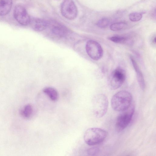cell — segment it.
Returning <instances> with one entry per match:
<instances>
[{"label":"cell","mask_w":156,"mask_h":156,"mask_svg":"<svg viewBox=\"0 0 156 156\" xmlns=\"http://www.w3.org/2000/svg\"><path fill=\"white\" fill-rule=\"evenodd\" d=\"M108 39L113 42L117 43L124 44L130 43V40L128 37L121 36H112L108 37Z\"/></svg>","instance_id":"obj_15"},{"label":"cell","mask_w":156,"mask_h":156,"mask_svg":"<svg viewBox=\"0 0 156 156\" xmlns=\"http://www.w3.org/2000/svg\"><path fill=\"white\" fill-rule=\"evenodd\" d=\"M131 93L126 90L119 91L115 94L111 100V105L115 111L121 112L128 108L132 103Z\"/></svg>","instance_id":"obj_1"},{"label":"cell","mask_w":156,"mask_h":156,"mask_svg":"<svg viewBox=\"0 0 156 156\" xmlns=\"http://www.w3.org/2000/svg\"><path fill=\"white\" fill-rule=\"evenodd\" d=\"M108 135L105 130L99 128H91L85 132L83 138L86 143L90 146H93L103 142Z\"/></svg>","instance_id":"obj_2"},{"label":"cell","mask_w":156,"mask_h":156,"mask_svg":"<svg viewBox=\"0 0 156 156\" xmlns=\"http://www.w3.org/2000/svg\"><path fill=\"white\" fill-rule=\"evenodd\" d=\"M86 50L89 56L94 60H98L103 56V50L101 46L94 40H90L87 42Z\"/></svg>","instance_id":"obj_7"},{"label":"cell","mask_w":156,"mask_h":156,"mask_svg":"<svg viewBox=\"0 0 156 156\" xmlns=\"http://www.w3.org/2000/svg\"><path fill=\"white\" fill-rule=\"evenodd\" d=\"M127 27V24L123 22L116 23L110 26V29L113 31H118L125 29Z\"/></svg>","instance_id":"obj_16"},{"label":"cell","mask_w":156,"mask_h":156,"mask_svg":"<svg viewBox=\"0 0 156 156\" xmlns=\"http://www.w3.org/2000/svg\"><path fill=\"white\" fill-rule=\"evenodd\" d=\"M12 0H0V16L8 14L12 5Z\"/></svg>","instance_id":"obj_11"},{"label":"cell","mask_w":156,"mask_h":156,"mask_svg":"<svg viewBox=\"0 0 156 156\" xmlns=\"http://www.w3.org/2000/svg\"><path fill=\"white\" fill-rule=\"evenodd\" d=\"M100 150L97 147H91L87 150V154L90 156H94L96 155L99 152Z\"/></svg>","instance_id":"obj_19"},{"label":"cell","mask_w":156,"mask_h":156,"mask_svg":"<svg viewBox=\"0 0 156 156\" xmlns=\"http://www.w3.org/2000/svg\"><path fill=\"white\" fill-rule=\"evenodd\" d=\"M130 58L136 73L140 87L142 90H144L145 87V83L143 74L134 58L132 56H130Z\"/></svg>","instance_id":"obj_9"},{"label":"cell","mask_w":156,"mask_h":156,"mask_svg":"<svg viewBox=\"0 0 156 156\" xmlns=\"http://www.w3.org/2000/svg\"><path fill=\"white\" fill-rule=\"evenodd\" d=\"M134 110V105L131 103L128 108L121 111L115 122V128L117 132L122 131L128 126L132 119Z\"/></svg>","instance_id":"obj_3"},{"label":"cell","mask_w":156,"mask_h":156,"mask_svg":"<svg viewBox=\"0 0 156 156\" xmlns=\"http://www.w3.org/2000/svg\"><path fill=\"white\" fill-rule=\"evenodd\" d=\"M152 42L154 44H156V37L155 36L153 38L152 40Z\"/></svg>","instance_id":"obj_20"},{"label":"cell","mask_w":156,"mask_h":156,"mask_svg":"<svg viewBox=\"0 0 156 156\" xmlns=\"http://www.w3.org/2000/svg\"><path fill=\"white\" fill-rule=\"evenodd\" d=\"M34 112V108L30 104H27L23 106L20 110V113L21 116L26 119L30 118Z\"/></svg>","instance_id":"obj_13"},{"label":"cell","mask_w":156,"mask_h":156,"mask_svg":"<svg viewBox=\"0 0 156 156\" xmlns=\"http://www.w3.org/2000/svg\"><path fill=\"white\" fill-rule=\"evenodd\" d=\"M14 16L16 20L23 25L30 24L31 18L25 8L21 5H17L14 8Z\"/></svg>","instance_id":"obj_8"},{"label":"cell","mask_w":156,"mask_h":156,"mask_svg":"<svg viewBox=\"0 0 156 156\" xmlns=\"http://www.w3.org/2000/svg\"><path fill=\"white\" fill-rule=\"evenodd\" d=\"M61 11L62 16L69 20L74 19L78 13L77 7L73 0H64L61 5Z\"/></svg>","instance_id":"obj_6"},{"label":"cell","mask_w":156,"mask_h":156,"mask_svg":"<svg viewBox=\"0 0 156 156\" xmlns=\"http://www.w3.org/2000/svg\"><path fill=\"white\" fill-rule=\"evenodd\" d=\"M51 31L54 34L60 37H65L67 33V29L60 25L54 26L51 29Z\"/></svg>","instance_id":"obj_14"},{"label":"cell","mask_w":156,"mask_h":156,"mask_svg":"<svg viewBox=\"0 0 156 156\" xmlns=\"http://www.w3.org/2000/svg\"><path fill=\"white\" fill-rule=\"evenodd\" d=\"M109 20L107 18H103L99 20L96 25L99 27L104 28L107 27L109 23Z\"/></svg>","instance_id":"obj_18"},{"label":"cell","mask_w":156,"mask_h":156,"mask_svg":"<svg viewBox=\"0 0 156 156\" xmlns=\"http://www.w3.org/2000/svg\"><path fill=\"white\" fill-rule=\"evenodd\" d=\"M108 105V99L105 94H99L94 99V113L98 118L103 117L107 112Z\"/></svg>","instance_id":"obj_5"},{"label":"cell","mask_w":156,"mask_h":156,"mask_svg":"<svg viewBox=\"0 0 156 156\" xmlns=\"http://www.w3.org/2000/svg\"><path fill=\"white\" fill-rule=\"evenodd\" d=\"M30 24L33 28L37 31H41L45 30L48 26V23L44 20L39 18L31 19Z\"/></svg>","instance_id":"obj_10"},{"label":"cell","mask_w":156,"mask_h":156,"mask_svg":"<svg viewBox=\"0 0 156 156\" xmlns=\"http://www.w3.org/2000/svg\"><path fill=\"white\" fill-rule=\"evenodd\" d=\"M125 79V70L121 67H118L112 72L108 78V87L112 90L118 89L122 85Z\"/></svg>","instance_id":"obj_4"},{"label":"cell","mask_w":156,"mask_h":156,"mask_svg":"<svg viewBox=\"0 0 156 156\" xmlns=\"http://www.w3.org/2000/svg\"><path fill=\"white\" fill-rule=\"evenodd\" d=\"M142 17L141 13L134 12L130 13L129 15L130 20L133 22L138 21L140 20Z\"/></svg>","instance_id":"obj_17"},{"label":"cell","mask_w":156,"mask_h":156,"mask_svg":"<svg viewBox=\"0 0 156 156\" xmlns=\"http://www.w3.org/2000/svg\"><path fill=\"white\" fill-rule=\"evenodd\" d=\"M43 92L46 94L52 101H57L59 98V94L57 90L54 88L48 87L43 89Z\"/></svg>","instance_id":"obj_12"}]
</instances>
